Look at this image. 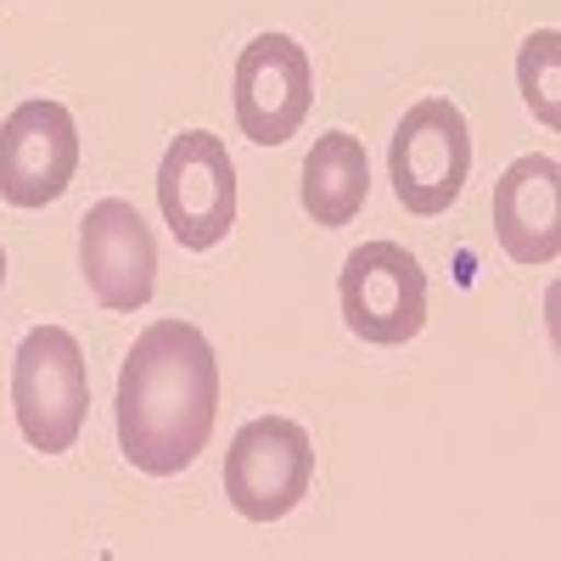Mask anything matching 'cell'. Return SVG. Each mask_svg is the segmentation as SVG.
<instances>
[{
    "label": "cell",
    "mask_w": 561,
    "mask_h": 561,
    "mask_svg": "<svg viewBox=\"0 0 561 561\" xmlns=\"http://www.w3.org/2000/svg\"><path fill=\"white\" fill-rule=\"evenodd\" d=\"M0 280H7V248H0Z\"/></svg>",
    "instance_id": "13"
},
{
    "label": "cell",
    "mask_w": 561,
    "mask_h": 561,
    "mask_svg": "<svg viewBox=\"0 0 561 561\" xmlns=\"http://www.w3.org/2000/svg\"><path fill=\"white\" fill-rule=\"evenodd\" d=\"M79 169V129L62 102H23L0 124V197L12 208L57 203Z\"/></svg>",
    "instance_id": "9"
},
{
    "label": "cell",
    "mask_w": 561,
    "mask_h": 561,
    "mask_svg": "<svg viewBox=\"0 0 561 561\" xmlns=\"http://www.w3.org/2000/svg\"><path fill=\"white\" fill-rule=\"evenodd\" d=\"M388 174H393V197L433 219L449 214L455 197L466 192V174H472V129H466V113L444 96L415 102L388 147Z\"/></svg>",
    "instance_id": "4"
},
{
    "label": "cell",
    "mask_w": 561,
    "mask_h": 561,
    "mask_svg": "<svg viewBox=\"0 0 561 561\" xmlns=\"http://www.w3.org/2000/svg\"><path fill=\"white\" fill-rule=\"evenodd\" d=\"M314 483V444L298 421L259 415L230 438L225 455V494L248 523H280L287 511L304 505Z\"/></svg>",
    "instance_id": "5"
},
{
    "label": "cell",
    "mask_w": 561,
    "mask_h": 561,
    "mask_svg": "<svg viewBox=\"0 0 561 561\" xmlns=\"http://www.w3.org/2000/svg\"><path fill=\"white\" fill-rule=\"evenodd\" d=\"M314 107V68L293 34H259L237 57V124L253 147H280Z\"/></svg>",
    "instance_id": "7"
},
{
    "label": "cell",
    "mask_w": 561,
    "mask_h": 561,
    "mask_svg": "<svg viewBox=\"0 0 561 561\" xmlns=\"http://www.w3.org/2000/svg\"><path fill=\"white\" fill-rule=\"evenodd\" d=\"M517 79H523V96L534 107V118L545 129L561 124V102H556V84H561V34L539 28L523 39V57H517Z\"/></svg>",
    "instance_id": "12"
},
{
    "label": "cell",
    "mask_w": 561,
    "mask_h": 561,
    "mask_svg": "<svg viewBox=\"0 0 561 561\" xmlns=\"http://www.w3.org/2000/svg\"><path fill=\"white\" fill-rule=\"evenodd\" d=\"M79 270L102 309H118V314L147 309L158 287V242L135 203L102 197L79 219Z\"/></svg>",
    "instance_id": "8"
},
{
    "label": "cell",
    "mask_w": 561,
    "mask_h": 561,
    "mask_svg": "<svg viewBox=\"0 0 561 561\" xmlns=\"http://www.w3.org/2000/svg\"><path fill=\"white\" fill-rule=\"evenodd\" d=\"M12 415L18 433L39 455L73 449L84 415H90V377H84V348L62 325H34L12 359Z\"/></svg>",
    "instance_id": "2"
},
{
    "label": "cell",
    "mask_w": 561,
    "mask_h": 561,
    "mask_svg": "<svg viewBox=\"0 0 561 561\" xmlns=\"http://www.w3.org/2000/svg\"><path fill=\"white\" fill-rule=\"evenodd\" d=\"M343 320L359 343H410L427 325V270L399 242H365L343 264Z\"/></svg>",
    "instance_id": "6"
},
{
    "label": "cell",
    "mask_w": 561,
    "mask_h": 561,
    "mask_svg": "<svg viewBox=\"0 0 561 561\" xmlns=\"http://www.w3.org/2000/svg\"><path fill=\"white\" fill-rule=\"evenodd\" d=\"M365 197H370V163H365L359 135H348V129L320 135L314 152L304 158V208H309V219L325 225V230L354 225Z\"/></svg>",
    "instance_id": "11"
},
{
    "label": "cell",
    "mask_w": 561,
    "mask_h": 561,
    "mask_svg": "<svg viewBox=\"0 0 561 561\" xmlns=\"http://www.w3.org/2000/svg\"><path fill=\"white\" fill-rule=\"evenodd\" d=\"M158 208L185 253H208L230 237V225H237V163H230L219 135L185 129L169 140L158 169Z\"/></svg>",
    "instance_id": "3"
},
{
    "label": "cell",
    "mask_w": 561,
    "mask_h": 561,
    "mask_svg": "<svg viewBox=\"0 0 561 561\" xmlns=\"http://www.w3.org/2000/svg\"><path fill=\"white\" fill-rule=\"evenodd\" d=\"M219 421V359L192 320H158L118 370V449L147 478L185 472Z\"/></svg>",
    "instance_id": "1"
},
{
    "label": "cell",
    "mask_w": 561,
    "mask_h": 561,
    "mask_svg": "<svg viewBox=\"0 0 561 561\" xmlns=\"http://www.w3.org/2000/svg\"><path fill=\"white\" fill-rule=\"evenodd\" d=\"M494 230L517 264H556L561 253V169L545 152L517 158L494 185Z\"/></svg>",
    "instance_id": "10"
}]
</instances>
